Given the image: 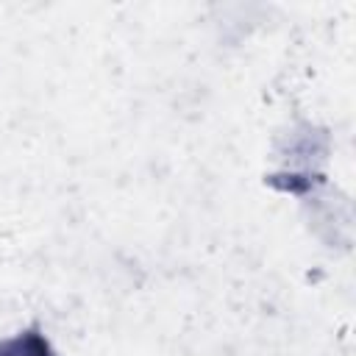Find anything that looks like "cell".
Wrapping results in <instances>:
<instances>
[{
	"instance_id": "1",
	"label": "cell",
	"mask_w": 356,
	"mask_h": 356,
	"mask_svg": "<svg viewBox=\"0 0 356 356\" xmlns=\"http://www.w3.org/2000/svg\"><path fill=\"white\" fill-rule=\"evenodd\" d=\"M0 356H53V350H50L47 339L36 328H31L14 339L0 342Z\"/></svg>"
}]
</instances>
